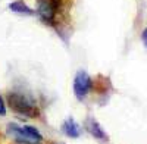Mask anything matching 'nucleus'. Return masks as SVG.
I'll use <instances>...</instances> for the list:
<instances>
[{
  "label": "nucleus",
  "mask_w": 147,
  "mask_h": 144,
  "mask_svg": "<svg viewBox=\"0 0 147 144\" xmlns=\"http://www.w3.org/2000/svg\"><path fill=\"white\" fill-rule=\"evenodd\" d=\"M7 104L10 106L12 110L21 116L35 118L38 113L34 97L25 91H10L7 94Z\"/></svg>",
  "instance_id": "1"
},
{
  "label": "nucleus",
  "mask_w": 147,
  "mask_h": 144,
  "mask_svg": "<svg viewBox=\"0 0 147 144\" xmlns=\"http://www.w3.org/2000/svg\"><path fill=\"white\" fill-rule=\"evenodd\" d=\"M7 134L24 144H38L43 141L41 133L32 125H19L15 122L7 124Z\"/></svg>",
  "instance_id": "2"
},
{
  "label": "nucleus",
  "mask_w": 147,
  "mask_h": 144,
  "mask_svg": "<svg viewBox=\"0 0 147 144\" xmlns=\"http://www.w3.org/2000/svg\"><path fill=\"white\" fill-rule=\"evenodd\" d=\"M74 94L78 100H84L85 97L88 96V93L91 91L93 88V79L91 77L87 74V71L84 69H80L77 74H75V78H74Z\"/></svg>",
  "instance_id": "3"
},
{
  "label": "nucleus",
  "mask_w": 147,
  "mask_h": 144,
  "mask_svg": "<svg viewBox=\"0 0 147 144\" xmlns=\"http://www.w3.org/2000/svg\"><path fill=\"white\" fill-rule=\"evenodd\" d=\"M57 9H59V0H38L37 13L44 24L55 25Z\"/></svg>",
  "instance_id": "4"
},
{
  "label": "nucleus",
  "mask_w": 147,
  "mask_h": 144,
  "mask_svg": "<svg viewBox=\"0 0 147 144\" xmlns=\"http://www.w3.org/2000/svg\"><path fill=\"white\" fill-rule=\"evenodd\" d=\"M85 129H87L94 138L100 140V141H107V134H106V131L102 128V125L97 122L94 118L90 116L87 121H85Z\"/></svg>",
  "instance_id": "5"
},
{
  "label": "nucleus",
  "mask_w": 147,
  "mask_h": 144,
  "mask_svg": "<svg viewBox=\"0 0 147 144\" xmlns=\"http://www.w3.org/2000/svg\"><path fill=\"white\" fill-rule=\"evenodd\" d=\"M60 129L69 138H78L81 135V127L74 118H66L62 124V127H60Z\"/></svg>",
  "instance_id": "6"
},
{
  "label": "nucleus",
  "mask_w": 147,
  "mask_h": 144,
  "mask_svg": "<svg viewBox=\"0 0 147 144\" xmlns=\"http://www.w3.org/2000/svg\"><path fill=\"white\" fill-rule=\"evenodd\" d=\"M7 7H9V10L15 12V13H18V15H27V16H31V15L35 13L32 7H30L27 3L21 2V0H15V2H10Z\"/></svg>",
  "instance_id": "7"
},
{
  "label": "nucleus",
  "mask_w": 147,
  "mask_h": 144,
  "mask_svg": "<svg viewBox=\"0 0 147 144\" xmlns=\"http://www.w3.org/2000/svg\"><path fill=\"white\" fill-rule=\"evenodd\" d=\"M6 112H7V109H6V103H5V99L0 96V116H5L6 115Z\"/></svg>",
  "instance_id": "8"
},
{
  "label": "nucleus",
  "mask_w": 147,
  "mask_h": 144,
  "mask_svg": "<svg viewBox=\"0 0 147 144\" xmlns=\"http://www.w3.org/2000/svg\"><path fill=\"white\" fill-rule=\"evenodd\" d=\"M141 41H143L144 47L147 49V28H144V31L141 32Z\"/></svg>",
  "instance_id": "9"
}]
</instances>
